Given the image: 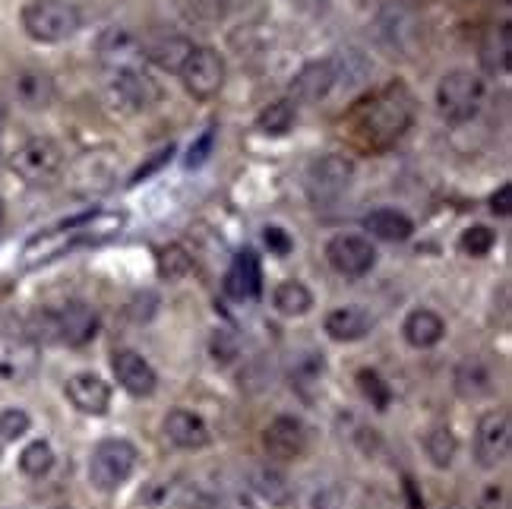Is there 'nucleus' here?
Instances as JSON below:
<instances>
[{"label": "nucleus", "instance_id": "7ed1b4c3", "mask_svg": "<svg viewBox=\"0 0 512 509\" xmlns=\"http://www.w3.org/2000/svg\"><path fill=\"white\" fill-rule=\"evenodd\" d=\"M98 332V313L83 304V301H70L57 310H42L38 317L29 323V332L38 345L42 342H61L70 348H83L95 339Z\"/></svg>", "mask_w": 512, "mask_h": 509}, {"label": "nucleus", "instance_id": "3c124183", "mask_svg": "<svg viewBox=\"0 0 512 509\" xmlns=\"http://www.w3.org/2000/svg\"><path fill=\"white\" fill-rule=\"evenodd\" d=\"M57 509H70V506H57Z\"/></svg>", "mask_w": 512, "mask_h": 509}, {"label": "nucleus", "instance_id": "49530a36", "mask_svg": "<svg viewBox=\"0 0 512 509\" xmlns=\"http://www.w3.org/2000/svg\"><path fill=\"white\" fill-rule=\"evenodd\" d=\"M225 509H253V503L244 494H231L225 497Z\"/></svg>", "mask_w": 512, "mask_h": 509}, {"label": "nucleus", "instance_id": "ea45409f", "mask_svg": "<svg viewBox=\"0 0 512 509\" xmlns=\"http://www.w3.org/2000/svg\"><path fill=\"white\" fill-rule=\"evenodd\" d=\"M475 509H509V494L503 484H490Z\"/></svg>", "mask_w": 512, "mask_h": 509}, {"label": "nucleus", "instance_id": "6e6552de", "mask_svg": "<svg viewBox=\"0 0 512 509\" xmlns=\"http://www.w3.org/2000/svg\"><path fill=\"white\" fill-rule=\"evenodd\" d=\"M354 181V162L348 155H339V152H329L323 159H317L310 168H307V178H304V187H307V197L313 206H332L345 197V190L351 187Z\"/></svg>", "mask_w": 512, "mask_h": 509}, {"label": "nucleus", "instance_id": "5701e85b", "mask_svg": "<svg viewBox=\"0 0 512 509\" xmlns=\"http://www.w3.org/2000/svg\"><path fill=\"white\" fill-rule=\"evenodd\" d=\"M361 225H364V231L373 234V238L389 241V244H402L415 234V222H411L402 209H389V206L370 209L361 219Z\"/></svg>", "mask_w": 512, "mask_h": 509}, {"label": "nucleus", "instance_id": "e433bc0d", "mask_svg": "<svg viewBox=\"0 0 512 509\" xmlns=\"http://www.w3.org/2000/svg\"><path fill=\"white\" fill-rule=\"evenodd\" d=\"M32 427V418L23 408H4L0 411V443H16L19 437H26Z\"/></svg>", "mask_w": 512, "mask_h": 509}, {"label": "nucleus", "instance_id": "bb28decb", "mask_svg": "<svg viewBox=\"0 0 512 509\" xmlns=\"http://www.w3.org/2000/svg\"><path fill=\"white\" fill-rule=\"evenodd\" d=\"M193 48L196 45L184 35H162V38H155V42L143 45V54L149 57V64H155L165 73H181V67L187 64Z\"/></svg>", "mask_w": 512, "mask_h": 509}, {"label": "nucleus", "instance_id": "f257e3e1", "mask_svg": "<svg viewBox=\"0 0 512 509\" xmlns=\"http://www.w3.org/2000/svg\"><path fill=\"white\" fill-rule=\"evenodd\" d=\"M418 114V102L405 83H389L361 99L345 117L351 140L367 152H383L392 143H399L411 130Z\"/></svg>", "mask_w": 512, "mask_h": 509}, {"label": "nucleus", "instance_id": "c85d7f7f", "mask_svg": "<svg viewBox=\"0 0 512 509\" xmlns=\"http://www.w3.org/2000/svg\"><path fill=\"white\" fill-rule=\"evenodd\" d=\"M250 484H253V491L260 494L263 500H269L272 506H285L291 500V484H288V478L279 472V468H272V465L253 468V472H250Z\"/></svg>", "mask_w": 512, "mask_h": 509}, {"label": "nucleus", "instance_id": "4be33fe9", "mask_svg": "<svg viewBox=\"0 0 512 509\" xmlns=\"http://www.w3.org/2000/svg\"><path fill=\"white\" fill-rule=\"evenodd\" d=\"M509 54H512V26L500 23V26H490L478 45V61L481 70L490 76H503L509 73Z\"/></svg>", "mask_w": 512, "mask_h": 509}, {"label": "nucleus", "instance_id": "20e7f679", "mask_svg": "<svg viewBox=\"0 0 512 509\" xmlns=\"http://www.w3.org/2000/svg\"><path fill=\"white\" fill-rule=\"evenodd\" d=\"M23 29L38 45H61L83 26V16L67 0H29L19 13Z\"/></svg>", "mask_w": 512, "mask_h": 509}, {"label": "nucleus", "instance_id": "0eeeda50", "mask_svg": "<svg viewBox=\"0 0 512 509\" xmlns=\"http://www.w3.org/2000/svg\"><path fill=\"white\" fill-rule=\"evenodd\" d=\"M136 446L130 440L121 437H108L92 449V459H89V481L95 491L102 494H114L117 487L127 484L130 475L136 472Z\"/></svg>", "mask_w": 512, "mask_h": 509}, {"label": "nucleus", "instance_id": "09e8293b", "mask_svg": "<svg viewBox=\"0 0 512 509\" xmlns=\"http://www.w3.org/2000/svg\"><path fill=\"white\" fill-rule=\"evenodd\" d=\"M4 219H7V203H4V197H0V225H4Z\"/></svg>", "mask_w": 512, "mask_h": 509}, {"label": "nucleus", "instance_id": "603ef678", "mask_svg": "<svg viewBox=\"0 0 512 509\" xmlns=\"http://www.w3.org/2000/svg\"><path fill=\"white\" fill-rule=\"evenodd\" d=\"M500 4H509V0H500Z\"/></svg>", "mask_w": 512, "mask_h": 509}, {"label": "nucleus", "instance_id": "37998d69", "mask_svg": "<svg viewBox=\"0 0 512 509\" xmlns=\"http://www.w3.org/2000/svg\"><path fill=\"white\" fill-rule=\"evenodd\" d=\"M490 212L500 215V219H506V215L512 212V187L509 184H503L494 197H490Z\"/></svg>", "mask_w": 512, "mask_h": 509}, {"label": "nucleus", "instance_id": "ddd939ff", "mask_svg": "<svg viewBox=\"0 0 512 509\" xmlns=\"http://www.w3.org/2000/svg\"><path fill=\"white\" fill-rule=\"evenodd\" d=\"M307 443H310V434H307L304 421L291 418V415H279L263 430V449H266V456L275 462L301 459L307 453Z\"/></svg>", "mask_w": 512, "mask_h": 509}, {"label": "nucleus", "instance_id": "9b49d317", "mask_svg": "<svg viewBox=\"0 0 512 509\" xmlns=\"http://www.w3.org/2000/svg\"><path fill=\"white\" fill-rule=\"evenodd\" d=\"M42 364V345H38L26 332L0 339V380L10 386H23L38 374Z\"/></svg>", "mask_w": 512, "mask_h": 509}, {"label": "nucleus", "instance_id": "c756f323", "mask_svg": "<svg viewBox=\"0 0 512 509\" xmlns=\"http://www.w3.org/2000/svg\"><path fill=\"white\" fill-rule=\"evenodd\" d=\"M424 453L437 468H449L452 459L459 453V440L452 434L449 424H433L424 434Z\"/></svg>", "mask_w": 512, "mask_h": 509}, {"label": "nucleus", "instance_id": "7c9ffc66", "mask_svg": "<svg viewBox=\"0 0 512 509\" xmlns=\"http://www.w3.org/2000/svg\"><path fill=\"white\" fill-rule=\"evenodd\" d=\"M294 121H298V102L279 99L260 111V117H256V130L263 136H285L294 127Z\"/></svg>", "mask_w": 512, "mask_h": 509}, {"label": "nucleus", "instance_id": "473e14b6", "mask_svg": "<svg viewBox=\"0 0 512 509\" xmlns=\"http://www.w3.org/2000/svg\"><path fill=\"white\" fill-rule=\"evenodd\" d=\"M54 468V449L48 440H32L19 456V472L26 478H45Z\"/></svg>", "mask_w": 512, "mask_h": 509}, {"label": "nucleus", "instance_id": "4c0bfd02", "mask_svg": "<svg viewBox=\"0 0 512 509\" xmlns=\"http://www.w3.org/2000/svg\"><path fill=\"white\" fill-rule=\"evenodd\" d=\"M361 509H402V503L389 491H383V487H367L361 497Z\"/></svg>", "mask_w": 512, "mask_h": 509}, {"label": "nucleus", "instance_id": "72a5a7b5", "mask_svg": "<svg viewBox=\"0 0 512 509\" xmlns=\"http://www.w3.org/2000/svg\"><path fill=\"white\" fill-rule=\"evenodd\" d=\"M497 244V231H490L487 225H471L462 231V238H459V250L465 253V257H487L490 250H494Z\"/></svg>", "mask_w": 512, "mask_h": 509}, {"label": "nucleus", "instance_id": "2eb2a0df", "mask_svg": "<svg viewBox=\"0 0 512 509\" xmlns=\"http://www.w3.org/2000/svg\"><path fill=\"white\" fill-rule=\"evenodd\" d=\"M111 370H114L117 383H121L127 393L136 396V399L152 396L155 386H159V374H155L152 364L133 348H117L111 355Z\"/></svg>", "mask_w": 512, "mask_h": 509}, {"label": "nucleus", "instance_id": "b1692460", "mask_svg": "<svg viewBox=\"0 0 512 509\" xmlns=\"http://www.w3.org/2000/svg\"><path fill=\"white\" fill-rule=\"evenodd\" d=\"M402 336H405V342H408L411 348L424 351V348H433V345H440V342H443V336H446V323H443L440 313H433V310L421 307V310H411L408 317H405V323H402Z\"/></svg>", "mask_w": 512, "mask_h": 509}, {"label": "nucleus", "instance_id": "1a4fd4ad", "mask_svg": "<svg viewBox=\"0 0 512 509\" xmlns=\"http://www.w3.org/2000/svg\"><path fill=\"white\" fill-rule=\"evenodd\" d=\"M177 76H181L184 89L196 102H212L215 95L225 89L228 67H225V57L215 48H193V54L187 57V64Z\"/></svg>", "mask_w": 512, "mask_h": 509}, {"label": "nucleus", "instance_id": "9d476101", "mask_svg": "<svg viewBox=\"0 0 512 509\" xmlns=\"http://www.w3.org/2000/svg\"><path fill=\"white\" fill-rule=\"evenodd\" d=\"M509 449H512L509 411L503 408L484 411L475 424V462L481 468H497L509 459Z\"/></svg>", "mask_w": 512, "mask_h": 509}, {"label": "nucleus", "instance_id": "6ab92c4d", "mask_svg": "<svg viewBox=\"0 0 512 509\" xmlns=\"http://www.w3.org/2000/svg\"><path fill=\"white\" fill-rule=\"evenodd\" d=\"M336 86H339V70H336V57H332V61L307 64L298 76H294L291 92H294V102L313 105V102H323Z\"/></svg>", "mask_w": 512, "mask_h": 509}, {"label": "nucleus", "instance_id": "a878e982", "mask_svg": "<svg viewBox=\"0 0 512 509\" xmlns=\"http://www.w3.org/2000/svg\"><path fill=\"white\" fill-rule=\"evenodd\" d=\"M452 386L465 402H478L494 393V377H490V367L481 358H465L452 374Z\"/></svg>", "mask_w": 512, "mask_h": 509}, {"label": "nucleus", "instance_id": "39448f33", "mask_svg": "<svg viewBox=\"0 0 512 509\" xmlns=\"http://www.w3.org/2000/svg\"><path fill=\"white\" fill-rule=\"evenodd\" d=\"M484 105V80L471 70H449L437 86V111L446 124L475 121Z\"/></svg>", "mask_w": 512, "mask_h": 509}, {"label": "nucleus", "instance_id": "8fccbe9b", "mask_svg": "<svg viewBox=\"0 0 512 509\" xmlns=\"http://www.w3.org/2000/svg\"><path fill=\"white\" fill-rule=\"evenodd\" d=\"M443 509H465L462 503H449V506H443Z\"/></svg>", "mask_w": 512, "mask_h": 509}, {"label": "nucleus", "instance_id": "f8f14e48", "mask_svg": "<svg viewBox=\"0 0 512 509\" xmlns=\"http://www.w3.org/2000/svg\"><path fill=\"white\" fill-rule=\"evenodd\" d=\"M326 263L339 272L342 279H364L377 266V250L361 234H336L326 244Z\"/></svg>", "mask_w": 512, "mask_h": 509}, {"label": "nucleus", "instance_id": "de8ad7c7", "mask_svg": "<svg viewBox=\"0 0 512 509\" xmlns=\"http://www.w3.org/2000/svg\"><path fill=\"white\" fill-rule=\"evenodd\" d=\"M7 121H10V105H7L4 95H0V136H4V130H7Z\"/></svg>", "mask_w": 512, "mask_h": 509}, {"label": "nucleus", "instance_id": "4468645a", "mask_svg": "<svg viewBox=\"0 0 512 509\" xmlns=\"http://www.w3.org/2000/svg\"><path fill=\"white\" fill-rule=\"evenodd\" d=\"M111 92L114 99L127 105V111H146L162 99V89L152 76L140 67L111 70Z\"/></svg>", "mask_w": 512, "mask_h": 509}, {"label": "nucleus", "instance_id": "f3484780", "mask_svg": "<svg viewBox=\"0 0 512 509\" xmlns=\"http://www.w3.org/2000/svg\"><path fill=\"white\" fill-rule=\"evenodd\" d=\"M95 54L108 70H124V67H136V61L143 57V45L130 29L111 26V29H105L102 35H98Z\"/></svg>", "mask_w": 512, "mask_h": 509}, {"label": "nucleus", "instance_id": "2f4dec72", "mask_svg": "<svg viewBox=\"0 0 512 509\" xmlns=\"http://www.w3.org/2000/svg\"><path fill=\"white\" fill-rule=\"evenodd\" d=\"M155 269H159V279L165 282H181L190 276L193 269V257L181 247V244H168L159 250V263H155Z\"/></svg>", "mask_w": 512, "mask_h": 509}, {"label": "nucleus", "instance_id": "a18cd8bd", "mask_svg": "<svg viewBox=\"0 0 512 509\" xmlns=\"http://www.w3.org/2000/svg\"><path fill=\"white\" fill-rule=\"evenodd\" d=\"M405 506L408 509H424V497L418 494V484L411 478H405Z\"/></svg>", "mask_w": 512, "mask_h": 509}, {"label": "nucleus", "instance_id": "423d86ee", "mask_svg": "<svg viewBox=\"0 0 512 509\" xmlns=\"http://www.w3.org/2000/svg\"><path fill=\"white\" fill-rule=\"evenodd\" d=\"M10 171L29 187H48L64 171V149L51 136H32L10 155Z\"/></svg>", "mask_w": 512, "mask_h": 509}, {"label": "nucleus", "instance_id": "dca6fc26", "mask_svg": "<svg viewBox=\"0 0 512 509\" xmlns=\"http://www.w3.org/2000/svg\"><path fill=\"white\" fill-rule=\"evenodd\" d=\"M64 396L76 411H80V415L102 418V415H108V408H111V386L98 374H89V370H83V374H73L64 383Z\"/></svg>", "mask_w": 512, "mask_h": 509}, {"label": "nucleus", "instance_id": "a19ab883", "mask_svg": "<svg viewBox=\"0 0 512 509\" xmlns=\"http://www.w3.org/2000/svg\"><path fill=\"white\" fill-rule=\"evenodd\" d=\"M171 155H174V146H165V149H159V152H155V159H152L149 165H143V168L136 171L133 178H130V187H133V184H140V181H146L149 174H152V171H159L162 165H168V162H171Z\"/></svg>", "mask_w": 512, "mask_h": 509}, {"label": "nucleus", "instance_id": "c03bdc74", "mask_svg": "<svg viewBox=\"0 0 512 509\" xmlns=\"http://www.w3.org/2000/svg\"><path fill=\"white\" fill-rule=\"evenodd\" d=\"M190 7L200 16H206V19H222L225 10H228V0H193Z\"/></svg>", "mask_w": 512, "mask_h": 509}, {"label": "nucleus", "instance_id": "f704fd0d", "mask_svg": "<svg viewBox=\"0 0 512 509\" xmlns=\"http://www.w3.org/2000/svg\"><path fill=\"white\" fill-rule=\"evenodd\" d=\"M358 386H361V393L364 399L377 408V411H386L389 402H392V389L383 383V377L377 374V370H358Z\"/></svg>", "mask_w": 512, "mask_h": 509}, {"label": "nucleus", "instance_id": "412c9836", "mask_svg": "<svg viewBox=\"0 0 512 509\" xmlns=\"http://www.w3.org/2000/svg\"><path fill=\"white\" fill-rule=\"evenodd\" d=\"M165 437L177 449H203V446L212 443V430L200 415H196V411L174 408V411H168V418H165Z\"/></svg>", "mask_w": 512, "mask_h": 509}, {"label": "nucleus", "instance_id": "58836bf2", "mask_svg": "<svg viewBox=\"0 0 512 509\" xmlns=\"http://www.w3.org/2000/svg\"><path fill=\"white\" fill-rule=\"evenodd\" d=\"M212 146H215V130H206V133L200 136V140H196V143L190 146V155H187V168H200V165L209 159Z\"/></svg>", "mask_w": 512, "mask_h": 509}, {"label": "nucleus", "instance_id": "cd10ccee", "mask_svg": "<svg viewBox=\"0 0 512 509\" xmlns=\"http://www.w3.org/2000/svg\"><path fill=\"white\" fill-rule=\"evenodd\" d=\"M272 304L282 317H304L313 307V291L298 279H288L272 291Z\"/></svg>", "mask_w": 512, "mask_h": 509}, {"label": "nucleus", "instance_id": "f03ea898", "mask_svg": "<svg viewBox=\"0 0 512 509\" xmlns=\"http://www.w3.org/2000/svg\"><path fill=\"white\" fill-rule=\"evenodd\" d=\"M127 225V215L124 212H86V215H76V219L64 222V225H54L23 247V269H38V266H48L54 260H61L64 253L76 250V247H98V244H108L114 238H121V231Z\"/></svg>", "mask_w": 512, "mask_h": 509}, {"label": "nucleus", "instance_id": "393cba45", "mask_svg": "<svg viewBox=\"0 0 512 509\" xmlns=\"http://www.w3.org/2000/svg\"><path fill=\"white\" fill-rule=\"evenodd\" d=\"M16 102L29 111H45L54 102V80L45 70H19L13 80Z\"/></svg>", "mask_w": 512, "mask_h": 509}, {"label": "nucleus", "instance_id": "79ce46f5", "mask_svg": "<svg viewBox=\"0 0 512 509\" xmlns=\"http://www.w3.org/2000/svg\"><path fill=\"white\" fill-rule=\"evenodd\" d=\"M266 244H269V250L275 253V257H285V253L291 250V238L282 231V228H266Z\"/></svg>", "mask_w": 512, "mask_h": 509}, {"label": "nucleus", "instance_id": "a211bd4d", "mask_svg": "<svg viewBox=\"0 0 512 509\" xmlns=\"http://www.w3.org/2000/svg\"><path fill=\"white\" fill-rule=\"evenodd\" d=\"M225 291L234 301H256L263 295V263L256 250H241L231 260V269L225 276Z\"/></svg>", "mask_w": 512, "mask_h": 509}, {"label": "nucleus", "instance_id": "aec40b11", "mask_svg": "<svg viewBox=\"0 0 512 509\" xmlns=\"http://www.w3.org/2000/svg\"><path fill=\"white\" fill-rule=\"evenodd\" d=\"M377 326L373 313L358 307V304H348V307H336L326 313L323 329L332 342H358L364 336H370V329Z\"/></svg>", "mask_w": 512, "mask_h": 509}, {"label": "nucleus", "instance_id": "c9c22d12", "mask_svg": "<svg viewBox=\"0 0 512 509\" xmlns=\"http://www.w3.org/2000/svg\"><path fill=\"white\" fill-rule=\"evenodd\" d=\"M323 374H326L323 355H317V351H307V358H298V364H294L291 380L298 389H304V386H320Z\"/></svg>", "mask_w": 512, "mask_h": 509}]
</instances>
